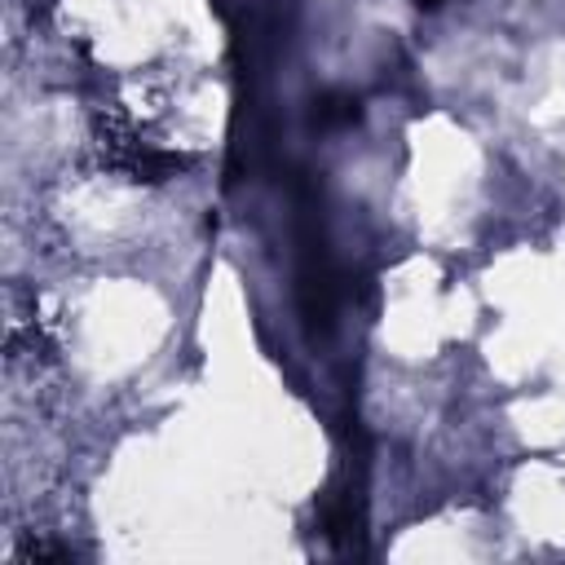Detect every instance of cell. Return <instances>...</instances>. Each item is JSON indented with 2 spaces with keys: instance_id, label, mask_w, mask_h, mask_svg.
<instances>
[{
  "instance_id": "6da1fadb",
  "label": "cell",
  "mask_w": 565,
  "mask_h": 565,
  "mask_svg": "<svg viewBox=\"0 0 565 565\" xmlns=\"http://www.w3.org/2000/svg\"><path fill=\"white\" fill-rule=\"evenodd\" d=\"M362 110H358V97L353 93H327L322 102H313V124L322 128H340V124H353Z\"/></svg>"
},
{
  "instance_id": "7a4b0ae2",
  "label": "cell",
  "mask_w": 565,
  "mask_h": 565,
  "mask_svg": "<svg viewBox=\"0 0 565 565\" xmlns=\"http://www.w3.org/2000/svg\"><path fill=\"white\" fill-rule=\"evenodd\" d=\"M415 4H419V9H441L446 0H415Z\"/></svg>"
}]
</instances>
